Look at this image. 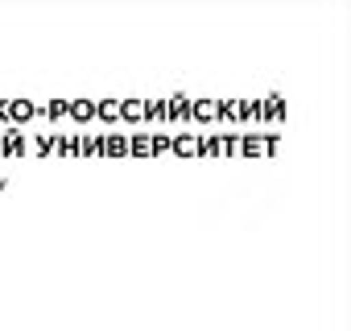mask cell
I'll return each mask as SVG.
<instances>
[{
	"instance_id": "6da1fadb",
	"label": "cell",
	"mask_w": 351,
	"mask_h": 331,
	"mask_svg": "<svg viewBox=\"0 0 351 331\" xmlns=\"http://www.w3.org/2000/svg\"><path fill=\"white\" fill-rule=\"evenodd\" d=\"M120 116H124V120H141V116H149V104H141V100H120Z\"/></svg>"
},
{
	"instance_id": "7a4b0ae2",
	"label": "cell",
	"mask_w": 351,
	"mask_h": 331,
	"mask_svg": "<svg viewBox=\"0 0 351 331\" xmlns=\"http://www.w3.org/2000/svg\"><path fill=\"white\" fill-rule=\"evenodd\" d=\"M95 112L112 120V116H120V104H116V100H104V104H95Z\"/></svg>"
},
{
	"instance_id": "3957f363",
	"label": "cell",
	"mask_w": 351,
	"mask_h": 331,
	"mask_svg": "<svg viewBox=\"0 0 351 331\" xmlns=\"http://www.w3.org/2000/svg\"><path fill=\"white\" fill-rule=\"evenodd\" d=\"M71 112H75V116H95V104H91V100H87V104H75V108H71Z\"/></svg>"
}]
</instances>
